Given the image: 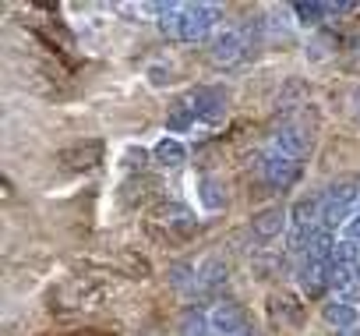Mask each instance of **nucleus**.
Segmentation results:
<instances>
[{"instance_id":"obj_3","label":"nucleus","mask_w":360,"mask_h":336,"mask_svg":"<svg viewBox=\"0 0 360 336\" xmlns=\"http://www.w3.org/2000/svg\"><path fill=\"white\" fill-rule=\"evenodd\" d=\"M188 103H191V110H195L198 120H205V124H219V120L226 117L230 96H226L223 85H198V89L191 92Z\"/></svg>"},{"instance_id":"obj_14","label":"nucleus","mask_w":360,"mask_h":336,"mask_svg":"<svg viewBox=\"0 0 360 336\" xmlns=\"http://www.w3.org/2000/svg\"><path fill=\"white\" fill-rule=\"evenodd\" d=\"M176 332L180 336H212V322H209V315L202 308H188L184 315H180V322H176Z\"/></svg>"},{"instance_id":"obj_20","label":"nucleus","mask_w":360,"mask_h":336,"mask_svg":"<svg viewBox=\"0 0 360 336\" xmlns=\"http://www.w3.org/2000/svg\"><path fill=\"white\" fill-rule=\"evenodd\" d=\"M335 336H360V322L349 325V329H335Z\"/></svg>"},{"instance_id":"obj_19","label":"nucleus","mask_w":360,"mask_h":336,"mask_svg":"<svg viewBox=\"0 0 360 336\" xmlns=\"http://www.w3.org/2000/svg\"><path fill=\"white\" fill-rule=\"evenodd\" d=\"M342 241H353V244H360V209L349 216V223L342 227Z\"/></svg>"},{"instance_id":"obj_2","label":"nucleus","mask_w":360,"mask_h":336,"mask_svg":"<svg viewBox=\"0 0 360 336\" xmlns=\"http://www.w3.org/2000/svg\"><path fill=\"white\" fill-rule=\"evenodd\" d=\"M219 8L216 4H180V22H176V39L180 43H202L216 36Z\"/></svg>"},{"instance_id":"obj_9","label":"nucleus","mask_w":360,"mask_h":336,"mask_svg":"<svg viewBox=\"0 0 360 336\" xmlns=\"http://www.w3.org/2000/svg\"><path fill=\"white\" fill-rule=\"evenodd\" d=\"M297 287H300L304 297H318L328 287V266L314 262L311 255H300V262H297Z\"/></svg>"},{"instance_id":"obj_11","label":"nucleus","mask_w":360,"mask_h":336,"mask_svg":"<svg viewBox=\"0 0 360 336\" xmlns=\"http://www.w3.org/2000/svg\"><path fill=\"white\" fill-rule=\"evenodd\" d=\"M321 318H325L332 329H349V325L360 322V311H356V304H349L346 297H332V301L321 304Z\"/></svg>"},{"instance_id":"obj_17","label":"nucleus","mask_w":360,"mask_h":336,"mask_svg":"<svg viewBox=\"0 0 360 336\" xmlns=\"http://www.w3.org/2000/svg\"><path fill=\"white\" fill-rule=\"evenodd\" d=\"M304 54H307V61H325V57H328V39H325V36H311Z\"/></svg>"},{"instance_id":"obj_12","label":"nucleus","mask_w":360,"mask_h":336,"mask_svg":"<svg viewBox=\"0 0 360 336\" xmlns=\"http://www.w3.org/2000/svg\"><path fill=\"white\" fill-rule=\"evenodd\" d=\"M223 280H226V262H223V255H205V259L198 262V290H195V294H209V290H216Z\"/></svg>"},{"instance_id":"obj_1","label":"nucleus","mask_w":360,"mask_h":336,"mask_svg":"<svg viewBox=\"0 0 360 336\" xmlns=\"http://www.w3.org/2000/svg\"><path fill=\"white\" fill-rule=\"evenodd\" d=\"M356 209H360V188H356L353 181H339V185H332V188L321 195V220H318V227H321V230L346 227Z\"/></svg>"},{"instance_id":"obj_21","label":"nucleus","mask_w":360,"mask_h":336,"mask_svg":"<svg viewBox=\"0 0 360 336\" xmlns=\"http://www.w3.org/2000/svg\"><path fill=\"white\" fill-rule=\"evenodd\" d=\"M237 336H258V332H255V325H244V329H240Z\"/></svg>"},{"instance_id":"obj_22","label":"nucleus","mask_w":360,"mask_h":336,"mask_svg":"<svg viewBox=\"0 0 360 336\" xmlns=\"http://www.w3.org/2000/svg\"><path fill=\"white\" fill-rule=\"evenodd\" d=\"M356 276H360V269H356Z\"/></svg>"},{"instance_id":"obj_6","label":"nucleus","mask_w":360,"mask_h":336,"mask_svg":"<svg viewBox=\"0 0 360 336\" xmlns=\"http://www.w3.org/2000/svg\"><path fill=\"white\" fill-rule=\"evenodd\" d=\"M290 227V209L286 206H265L251 216V237L255 241H276Z\"/></svg>"},{"instance_id":"obj_16","label":"nucleus","mask_w":360,"mask_h":336,"mask_svg":"<svg viewBox=\"0 0 360 336\" xmlns=\"http://www.w3.org/2000/svg\"><path fill=\"white\" fill-rule=\"evenodd\" d=\"M293 8V18L300 29H318L325 18H328V8L325 4H290Z\"/></svg>"},{"instance_id":"obj_8","label":"nucleus","mask_w":360,"mask_h":336,"mask_svg":"<svg viewBox=\"0 0 360 336\" xmlns=\"http://www.w3.org/2000/svg\"><path fill=\"white\" fill-rule=\"evenodd\" d=\"M307 149H311V135L300 124L290 120V124H279L272 131V152H283L290 159H300V156H307Z\"/></svg>"},{"instance_id":"obj_4","label":"nucleus","mask_w":360,"mask_h":336,"mask_svg":"<svg viewBox=\"0 0 360 336\" xmlns=\"http://www.w3.org/2000/svg\"><path fill=\"white\" fill-rule=\"evenodd\" d=\"M244 54H248V39H244V32H237V29H219V32L209 39V61L219 64V68L240 64Z\"/></svg>"},{"instance_id":"obj_13","label":"nucleus","mask_w":360,"mask_h":336,"mask_svg":"<svg viewBox=\"0 0 360 336\" xmlns=\"http://www.w3.org/2000/svg\"><path fill=\"white\" fill-rule=\"evenodd\" d=\"M195 188H198V202H202L205 213H219L226 206V188H223L219 178H198Z\"/></svg>"},{"instance_id":"obj_18","label":"nucleus","mask_w":360,"mask_h":336,"mask_svg":"<svg viewBox=\"0 0 360 336\" xmlns=\"http://www.w3.org/2000/svg\"><path fill=\"white\" fill-rule=\"evenodd\" d=\"M148 82H152V85H169V82H173V68H169V64H166V68H162V64L148 68Z\"/></svg>"},{"instance_id":"obj_7","label":"nucleus","mask_w":360,"mask_h":336,"mask_svg":"<svg viewBox=\"0 0 360 336\" xmlns=\"http://www.w3.org/2000/svg\"><path fill=\"white\" fill-rule=\"evenodd\" d=\"M209 322H212V336H237L244 325H251L248 311H244L237 301H219V304L209 311Z\"/></svg>"},{"instance_id":"obj_15","label":"nucleus","mask_w":360,"mask_h":336,"mask_svg":"<svg viewBox=\"0 0 360 336\" xmlns=\"http://www.w3.org/2000/svg\"><path fill=\"white\" fill-rule=\"evenodd\" d=\"M195 110H191V103H176L169 113H166V135H188L191 127H195Z\"/></svg>"},{"instance_id":"obj_10","label":"nucleus","mask_w":360,"mask_h":336,"mask_svg":"<svg viewBox=\"0 0 360 336\" xmlns=\"http://www.w3.org/2000/svg\"><path fill=\"white\" fill-rule=\"evenodd\" d=\"M152 156H155L159 166H166V170H180V166L188 163V145L180 142V138H173V135H162L152 145Z\"/></svg>"},{"instance_id":"obj_5","label":"nucleus","mask_w":360,"mask_h":336,"mask_svg":"<svg viewBox=\"0 0 360 336\" xmlns=\"http://www.w3.org/2000/svg\"><path fill=\"white\" fill-rule=\"evenodd\" d=\"M262 174H265V181L272 185V188H290L297 178H300V159H290V156H283V152H265L262 156Z\"/></svg>"}]
</instances>
